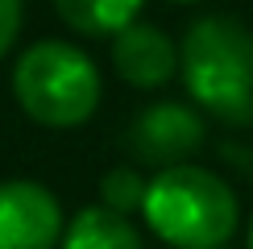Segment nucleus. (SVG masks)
<instances>
[{"label":"nucleus","mask_w":253,"mask_h":249,"mask_svg":"<svg viewBox=\"0 0 253 249\" xmlns=\"http://www.w3.org/2000/svg\"><path fill=\"white\" fill-rule=\"evenodd\" d=\"M187 91L228 124L253 121V34L237 17H204L183 38Z\"/></svg>","instance_id":"f257e3e1"},{"label":"nucleus","mask_w":253,"mask_h":249,"mask_svg":"<svg viewBox=\"0 0 253 249\" xmlns=\"http://www.w3.org/2000/svg\"><path fill=\"white\" fill-rule=\"evenodd\" d=\"M145 191L150 187L141 183V174L129 170V166H121V170H108L104 174V183H100V195H104V208L108 212H133V208H145Z\"/></svg>","instance_id":"1a4fd4ad"},{"label":"nucleus","mask_w":253,"mask_h":249,"mask_svg":"<svg viewBox=\"0 0 253 249\" xmlns=\"http://www.w3.org/2000/svg\"><path fill=\"white\" fill-rule=\"evenodd\" d=\"M112 62H117V71L129 83H137V87H158V83H166L174 75L178 54H174L170 38L158 25L133 21V25L125 29V34H117V42H112Z\"/></svg>","instance_id":"423d86ee"},{"label":"nucleus","mask_w":253,"mask_h":249,"mask_svg":"<svg viewBox=\"0 0 253 249\" xmlns=\"http://www.w3.org/2000/svg\"><path fill=\"white\" fill-rule=\"evenodd\" d=\"M249 249H253V228H249Z\"/></svg>","instance_id":"9b49d317"},{"label":"nucleus","mask_w":253,"mask_h":249,"mask_svg":"<svg viewBox=\"0 0 253 249\" xmlns=\"http://www.w3.org/2000/svg\"><path fill=\"white\" fill-rule=\"evenodd\" d=\"M58 204L38 183H0V249H50L58 241Z\"/></svg>","instance_id":"20e7f679"},{"label":"nucleus","mask_w":253,"mask_h":249,"mask_svg":"<svg viewBox=\"0 0 253 249\" xmlns=\"http://www.w3.org/2000/svg\"><path fill=\"white\" fill-rule=\"evenodd\" d=\"M145 220L162 241L178 249H216L237 228V200L224 179L199 166H174L158 170V179L150 183Z\"/></svg>","instance_id":"f03ea898"},{"label":"nucleus","mask_w":253,"mask_h":249,"mask_svg":"<svg viewBox=\"0 0 253 249\" xmlns=\"http://www.w3.org/2000/svg\"><path fill=\"white\" fill-rule=\"evenodd\" d=\"M62 249H141L137 228L108 208H83L71 220Z\"/></svg>","instance_id":"0eeeda50"},{"label":"nucleus","mask_w":253,"mask_h":249,"mask_svg":"<svg viewBox=\"0 0 253 249\" xmlns=\"http://www.w3.org/2000/svg\"><path fill=\"white\" fill-rule=\"evenodd\" d=\"M137 13H141V4H133V0H62L58 4V17L87 38L125 34L137 21Z\"/></svg>","instance_id":"6e6552de"},{"label":"nucleus","mask_w":253,"mask_h":249,"mask_svg":"<svg viewBox=\"0 0 253 249\" xmlns=\"http://www.w3.org/2000/svg\"><path fill=\"white\" fill-rule=\"evenodd\" d=\"M199 141H204V121L183 104H154L129 129L133 154L162 170H174L191 150H199Z\"/></svg>","instance_id":"39448f33"},{"label":"nucleus","mask_w":253,"mask_h":249,"mask_svg":"<svg viewBox=\"0 0 253 249\" xmlns=\"http://www.w3.org/2000/svg\"><path fill=\"white\" fill-rule=\"evenodd\" d=\"M13 91L21 108L50 129H71L87 121L100 100V75L87 54L67 42H38L13 71Z\"/></svg>","instance_id":"7ed1b4c3"},{"label":"nucleus","mask_w":253,"mask_h":249,"mask_svg":"<svg viewBox=\"0 0 253 249\" xmlns=\"http://www.w3.org/2000/svg\"><path fill=\"white\" fill-rule=\"evenodd\" d=\"M17 25H21V4L17 0H0V58H4V50L13 46Z\"/></svg>","instance_id":"9d476101"}]
</instances>
